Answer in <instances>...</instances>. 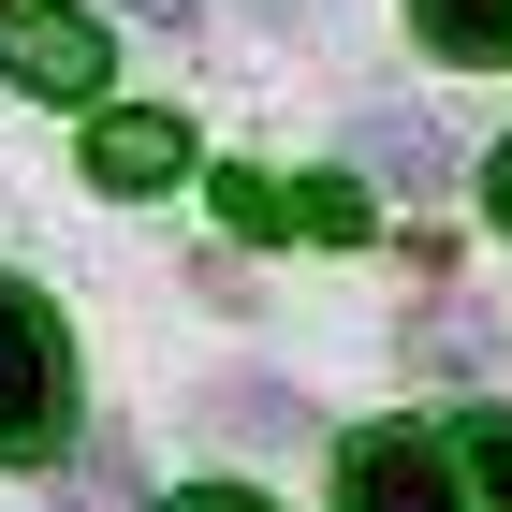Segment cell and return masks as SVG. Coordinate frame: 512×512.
<instances>
[{
    "label": "cell",
    "instance_id": "1",
    "mask_svg": "<svg viewBox=\"0 0 512 512\" xmlns=\"http://www.w3.org/2000/svg\"><path fill=\"white\" fill-rule=\"evenodd\" d=\"M74 439V337L30 278H0V469H30Z\"/></svg>",
    "mask_w": 512,
    "mask_h": 512
},
{
    "label": "cell",
    "instance_id": "2",
    "mask_svg": "<svg viewBox=\"0 0 512 512\" xmlns=\"http://www.w3.org/2000/svg\"><path fill=\"white\" fill-rule=\"evenodd\" d=\"M0 74L44 88V103H103L118 74V30L88 15V0H0Z\"/></svg>",
    "mask_w": 512,
    "mask_h": 512
},
{
    "label": "cell",
    "instance_id": "3",
    "mask_svg": "<svg viewBox=\"0 0 512 512\" xmlns=\"http://www.w3.org/2000/svg\"><path fill=\"white\" fill-rule=\"evenodd\" d=\"M337 512H469V483H454V454L425 425H366L337 454Z\"/></svg>",
    "mask_w": 512,
    "mask_h": 512
},
{
    "label": "cell",
    "instance_id": "4",
    "mask_svg": "<svg viewBox=\"0 0 512 512\" xmlns=\"http://www.w3.org/2000/svg\"><path fill=\"white\" fill-rule=\"evenodd\" d=\"M220 220H235V235H322V249H352L366 235V176H220Z\"/></svg>",
    "mask_w": 512,
    "mask_h": 512
},
{
    "label": "cell",
    "instance_id": "5",
    "mask_svg": "<svg viewBox=\"0 0 512 512\" xmlns=\"http://www.w3.org/2000/svg\"><path fill=\"white\" fill-rule=\"evenodd\" d=\"M88 176H103V191H118V205L176 191V176H191V118H161V103H118V118L88 132Z\"/></svg>",
    "mask_w": 512,
    "mask_h": 512
},
{
    "label": "cell",
    "instance_id": "6",
    "mask_svg": "<svg viewBox=\"0 0 512 512\" xmlns=\"http://www.w3.org/2000/svg\"><path fill=\"white\" fill-rule=\"evenodd\" d=\"M410 30H425L439 59H469V74H498V59H512V0H410Z\"/></svg>",
    "mask_w": 512,
    "mask_h": 512
},
{
    "label": "cell",
    "instance_id": "7",
    "mask_svg": "<svg viewBox=\"0 0 512 512\" xmlns=\"http://www.w3.org/2000/svg\"><path fill=\"white\" fill-rule=\"evenodd\" d=\"M439 454H454V483H483L469 512H512V410H483L469 439H439Z\"/></svg>",
    "mask_w": 512,
    "mask_h": 512
},
{
    "label": "cell",
    "instance_id": "8",
    "mask_svg": "<svg viewBox=\"0 0 512 512\" xmlns=\"http://www.w3.org/2000/svg\"><path fill=\"white\" fill-rule=\"evenodd\" d=\"M176 512H278V498H249V483H191Z\"/></svg>",
    "mask_w": 512,
    "mask_h": 512
},
{
    "label": "cell",
    "instance_id": "9",
    "mask_svg": "<svg viewBox=\"0 0 512 512\" xmlns=\"http://www.w3.org/2000/svg\"><path fill=\"white\" fill-rule=\"evenodd\" d=\"M483 220H498V235H512V147L483 161Z\"/></svg>",
    "mask_w": 512,
    "mask_h": 512
},
{
    "label": "cell",
    "instance_id": "10",
    "mask_svg": "<svg viewBox=\"0 0 512 512\" xmlns=\"http://www.w3.org/2000/svg\"><path fill=\"white\" fill-rule=\"evenodd\" d=\"M132 15H191V0H132Z\"/></svg>",
    "mask_w": 512,
    "mask_h": 512
}]
</instances>
